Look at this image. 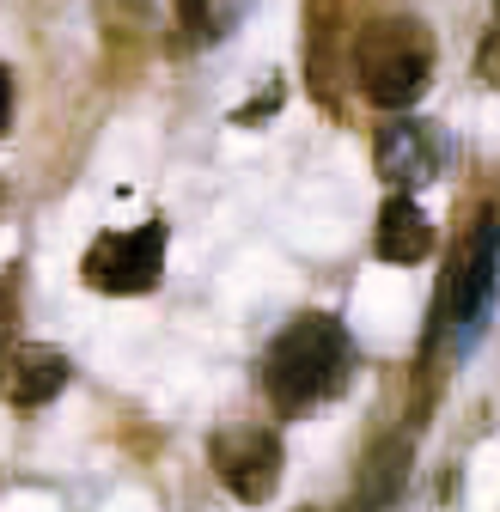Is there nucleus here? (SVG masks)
<instances>
[{"mask_svg": "<svg viewBox=\"0 0 500 512\" xmlns=\"http://www.w3.org/2000/svg\"><path fill=\"white\" fill-rule=\"evenodd\" d=\"M354 372V342L348 330L336 324V317H299V324H287L269 354H263V391L275 397V409L299 415L311 403H330L342 384Z\"/></svg>", "mask_w": 500, "mask_h": 512, "instance_id": "nucleus-1", "label": "nucleus"}, {"mask_svg": "<svg viewBox=\"0 0 500 512\" xmlns=\"http://www.w3.org/2000/svg\"><path fill=\"white\" fill-rule=\"evenodd\" d=\"M354 74L372 104L409 110L433 80V43L415 19H372L354 37Z\"/></svg>", "mask_w": 500, "mask_h": 512, "instance_id": "nucleus-2", "label": "nucleus"}, {"mask_svg": "<svg viewBox=\"0 0 500 512\" xmlns=\"http://www.w3.org/2000/svg\"><path fill=\"white\" fill-rule=\"evenodd\" d=\"M159 269H165V220H147L135 232H104V238H92L86 263H80L86 287L92 293H116V299L159 287Z\"/></svg>", "mask_w": 500, "mask_h": 512, "instance_id": "nucleus-3", "label": "nucleus"}, {"mask_svg": "<svg viewBox=\"0 0 500 512\" xmlns=\"http://www.w3.org/2000/svg\"><path fill=\"white\" fill-rule=\"evenodd\" d=\"M372 165H379V177H385L391 189H421V183L440 177L446 147H440V135H433V122L397 110V116L379 128V141H372Z\"/></svg>", "mask_w": 500, "mask_h": 512, "instance_id": "nucleus-4", "label": "nucleus"}, {"mask_svg": "<svg viewBox=\"0 0 500 512\" xmlns=\"http://www.w3.org/2000/svg\"><path fill=\"white\" fill-rule=\"evenodd\" d=\"M214 470L238 500H269L275 476H281V439L269 427H226L214 433Z\"/></svg>", "mask_w": 500, "mask_h": 512, "instance_id": "nucleus-5", "label": "nucleus"}, {"mask_svg": "<svg viewBox=\"0 0 500 512\" xmlns=\"http://www.w3.org/2000/svg\"><path fill=\"white\" fill-rule=\"evenodd\" d=\"M494 299H500V214L488 208L476 220L470 263H464V281H458V348H476V336L494 317Z\"/></svg>", "mask_w": 500, "mask_h": 512, "instance_id": "nucleus-6", "label": "nucleus"}, {"mask_svg": "<svg viewBox=\"0 0 500 512\" xmlns=\"http://www.w3.org/2000/svg\"><path fill=\"white\" fill-rule=\"evenodd\" d=\"M68 378H74L68 354L31 342V348L7 354V366H0V391H7V403H19V409H43V403L61 397V384H68Z\"/></svg>", "mask_w": 500, "mask_h": 512, "instance_id": "nucleus-7", "label": "nucleus"}, {"mask_svg": "<svg viewBox=\"0 0 500 512\" xmlns=\"http://www.w3.org/2000/svg\"><path fill=\"white\" fill-rule=\"evenodd\" d=\"M372 250H379L385 263H421L433 250V220L409 202V189L379 208V238H372Z\"/></svg>", "mask_w": 500, "mask_h": 512, "instance_id": "nucleus-8", "label": "nucleus"}, {"mask_svg": "<svg viewBox=\"0 0 500 512\" xmlns=\"http://www.w3.org/2000/svg\"><path fill=\"white\" fill-rule=\"evenodd\" d=\"M177 19L190 31V43H220L244 19V0H177Z\"/></svg>", "mask_w": 500, "mask_h": 512, "instance_id": "nucleus-9", "label": "nucleus"}, {"mask_svg": "<svg viewBox=\"0 0 500 512\" xmlns=\"http://www.w3.org/2000/svg\"><path fill=\"white\" fill-rule=\"evenodd\" d=\"M7 128H13V74L0 68V135H7Z\"/></svg>", "mask_w": 500, "mask_h": 512, "instance_id": "nucleus-10", "label": "nucleus"}, {"mask_svg": "<svg viewBox=\"0 0 500 512\" xmlns=\"http://www.w3.org/2000/svg\"><path fill=\"white\" fill-rule=\"evenodd\" d=\"M494 19H500V0H494Z\"/></svg>", "mask_w": 500, "mask_h": 512, "instance_id": "nucleus-11", "label": "nucleus"}]
</instances>
